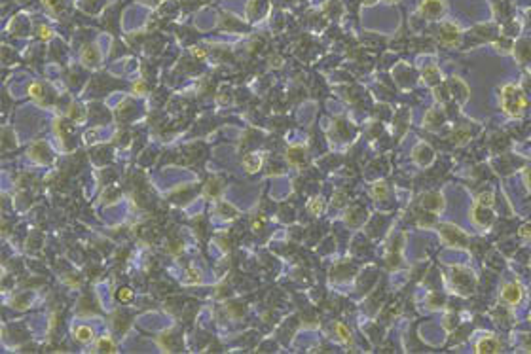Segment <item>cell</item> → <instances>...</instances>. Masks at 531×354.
<instances>
[{"instance_id": "6da1fadb", "label": "cell", "mask_w": 531, "mask_h": 354, "mask_svg": "<svg viewBox=\"0 0 531 354\" xmlns=\"http://www.w3.org/2000/svg\"><path fill=\"white\" fill-rule=\"evenodd\" d=\"M524 106H526V98H524L522 89L512 84H506L501 89V108L505 110V114L520 116L524 112Z\"/></svg>"}, {"instance_id": "7a4b0ae2", "label": "cell", "mask_w": 531, "mask_h": 354, "mask_svg": "<svg viewBox=\"0 0 531 354\" xmlns=\"http://www.w3.org/2000/svg\"><path fill=\"white\" fill-rule=\"evenodd\" d=\"M492 205H494V193L488 192V193H482L478 195V199L474 201V207H472V220L476 222L478 225H490L494 222V212H492Z\"/></svg>"}, {"instance_id": "3957f363", "label": "cell", "mask_w": 531, "mask_h": 354, "mask_svg": "<svg viewBox=\"0 0 531 354\" xmlns=\"http://www.w3.org/2000/svg\"><path fill=\"white\" fill-rule=\"evenodd\" d=\"M438 233H440V239L450 246H467L469 243V237L452 224H442L438 227Z\"/></svg>"}, {"instance_id": "277c9868", "label": "cell", "mask_w": 531, "mask_h": 354, "mask_svg": "<svg viewBox=\"0 0 531 354\" xmlns=\"http://www.w3.org/2000/svg\"><path fill=\"white\" fill-rule=\"evenodd\" d=\"M446 0H421L420 13L427 19H438L446 12Z\"/></svg>"}, {"instance_id": "5b68a950", "label": "cell", "mask_w": 531, "mask_h": 354, "mask_svg": "<svg viewBox=\"0 0 531 354\" xmlns=\"http://www.w3.org/2000/svg\"><path fill=\"white\" fill-rule=\"evenodd\" d=\"M80 61H82V64H84V66L95 68V66L101 63L99 48H97V46H93V44L84 46V48H82V51H80Z\"/></svg>"}, {"instance_id": "8992f818", "label": "cell", "mask_w": 531, "mask_h": 354, "mask_svg": "<svg viewBox=\"0 0 531 354\" xmlns=\"http://www.w3.org/2000/svg\"><path fill=\"white\" fill-rule=\"evenodd\" d=\"M524 297V292H522V286L518 282H508L503 286V299L508 301L510 305H518Z\"/></svg>"}, {"instance_id": "52a82bcc", "label": "cell", "mask_w": 531, "mask_h": 354, "mask_svg": "<svg viewBox=\"0 0 531 354\" xmlns=\"http://www.w3.org/2000/svg\"><path fill=\"white\" fill-rule=\"evenodd\" d=\"M286 161H288V165H292V167H302L304 163H306V159H308V154H306V148L304 146H290L288 150H286Z\"/></svg>"}, {"instance_id": "ba28073f", "label": "cell", "mask_w": 531, "mask_h": 354, "mask_svg": "<svg viewBox=\"0 0 531 354\" xmlns=\"http://www.w3.org/2000/svg\"><path fill=\"white\" fill-rule=\"evenodd\" d=\"M499 349H501V343L494 335H486V337H482L480 341L476 343V353L494 354V353H499Z\"/></svg>"}, {"instance_id": "9c48e42d", "label": "cell", "mask_w": 531, "mask_h": 354, "mask_svg": "<svg viewBox=\"0 0 531 354\" xmlns=\"http://www.w3.org/2000/svg\"><path fill=\"white\" fill-rule=\"evenodd\" d=\"M29 158L33 161H36V163H46L48 161V144L42 142V140L35 142L33 146L29 148Z\"/></svg>"}, {"instance_id": "30bf717a", "label": "cell", "mask_w": 531, "mask_h": 354, "mask_svg": "<svg viewBox=\"0 0 531 354\" xmlns=\"http://www.w3.org/2000/svg\"><path fill=\"white\" fill-rule=\"evenodd\" d=\"M214 214H216L218 218H222V220H234V218H237L239 210H237L232 203H228V201H220V203L214 207Z\"/></svg>"}, {"instance_id": "8fae6325", "label": "cell", "mask_w": 531, "mask_h": 354, "mask_svg": "<svg viewBox=\"0 0 531 354\" xmlns=\"http://www.w3.org/2000/svg\"><path fill=\"white\" fill-rule=\"evenodd\" d=\"M262 165H264V156L262 154L252 152V154H247L243 158V167H245L247 172H258L262 169Z\"/></svg>"}, {"instance_id": "7c38bea8", "label": "cell", "mask_w": 531, "mask_h": 354, "mask_svg": "<svg viewBox=\"0 0 531 354\" xmlns=\"http://www.w3.org/2000/svg\"><path fill=\"white\" fill-rule=\"evenodd\" d=\"M222 192H224V186L220 180H216V178H212V180H209V182L205 184V190H203V195L207 197V199H220L222 197Z\"/></svg>"}, {"instance_id": "4fadbf2b", "label": "cell", "mask_w": 531, "mask_h": 354, "mask_svg": "<svg viewBox=\"0 0 531 354\" xmlns=\"http://www.w3.org/2000/svg\"><path fill=\"white\" fill-rule=\"evenodd\" d=\"M414 159L420 163V165H429L432 161V150L431 146H427V144H418V146L414 148Z\"/></svg>"}, {"instance_id": "5bb4252c", "label": "cell", "mask_w": 531, "mask_h": 354, "mask_svg": "<svg viewBox=\"0 0 531 354\" xmlns=\"http://www.w3.org/2000/svg\"><path fill=\"white\" fill-rule=\"evenodd\" d=\"M459 34H461V31L457 29L456 25L446 23L444 29H442V36H440V40H442L444 44H448V46H452V44H456L457 40H459Z\"/></svg>"}, {"instance_id": "9a60e30c", "label": "cell", "mask_w": 531, "mask_h": 354, "mask_svg": "<svg viewBox=\"0 0 531 354\" xmlns=\"http://www.w3.org/2000/svg\"><path fill=\"white\" fill-rule=\"evenodd\" d=\"M67 116H69V120H72L74 123H86L87 120V112L86 108H82L80 104H71L69 106V110H67Z\"/></svg>"}, {"instance_id": "2e32d148", "label": "cell", "mask_w": 531, "mask_h": 354, "mask_svg": "<svg viewBox=\"0 0 531 354\" xmlns=\"http://www.w3.org/2000/svg\"><path fill=\"white\" fill-rule=\"evenodd\" d=\"M423 207L427 208V210H432V212H438L440 208L444 207L442 195H438V193H429L427 197H423Z\"/></svg>"}, {"instance_id": "e0dca14e", "label": "cell", "mask_w": 531, "mask_h": 354, "mask_svg": "<svg viewBox=\"0 0 531 354\" xmlns=\"http://www.w3.org/2000/svg\"><path fill=\"white\" fill-rule=\"evenodd\" d=\"M93 337H95V333H93V330L89 328V326H76L74 328V339L78 343H91L93 341Z\"/></svg>"}, {"instance_id": "ac0fdd59", "label": "cell", "mask_w": 531, "mask_h": 354, "mask_svg": "<svg viewBox=\"0 0 531 354\" xmlns=\"http://www.w3.org/2000/svg\"><path fill=\"white\" fill-rule=\"evenodd\" d=\"M95 351L97 353H116V343L112 341L108 335H103V337L97 339Z\"/></svg>"}, {"instance_id": "d6986e66", "label": "cell", "mask_w": 531, "mask_h": 354, "mask_svg": "<svg viewBox=\"0 0 531 354\" xmlns=\"http://www.w3.org/2000/svg\"><path fill=\"white\" fill-rule=\"evenodd\" d=\"M308 210L313 216H319L322 210H324V203H322L321 197H311L308 201Z\"/></svg>"}, {"instance_id": "ffe728a7", "label": "cell", "mask_w": 531, "mask_h": 354, "mask_svg": "<svg viewBox=\"0 0 531 354\" xmlns=\"http://www.w3.org/2000/svg\"><path fill=\"white\" fill-rule=\"evenodd\" d=\"M201 281H203V277H201V271H199V269L190 267L188 271H186L184 284H199Z\"/></svg>"}, {"instance_id": "44dd1931", "label": "cell", "mask_w": 531, "mask_h": 354, "mask_svg": "<svg viewBox=\"0 0 531 354\" xmlns=\"http://www.w3.org/2000/svg\"><path fill=\"white\" fill-rule=\"evenodd\" d=\"M372 195H374V199H387V195H389L387 184L385 182L374 184V186H372Z\"/></svg>"}, {"instance_id": "7402d4cb", "label": "cell", "mask_w": 531, "mask_h": 354, "mask_svg": "<svg viewBox=\"0 0 531 354\" xmlns=\"http://www.w3.org/2000/svg\"><path fill=\"white\" fill-rule=\"evenodd\" d=\"M423 80H425L427 84H436V82H440V72H438V68H436V66L425 68V70H423Z\"/></svg>"}, {"instance_id": "603a6c76", "label": "cell", "mask_w": 531, "mask_h": 354, "mask_svg": "<svg viewBox=\"0 0 531 354\" xmlns=\"http://www.w3.org/2000/svg\"><path fill=\"white\" fill-rule=\"evenodd\" d=\"M334 331H336V335H338V339H340V341L351 343V331L347 330V328L344 326V324H342V322H336V326H334Z\"/></svg>"}, {"instance_id": "cb8c5ba5", "label": "cell", "mask_w": 531, "mask_h": 354, "mask_svg": "<svg viewBox=\"0 0 531 354\" xmlns=\"http://www.w3.org/2000/svg\"><path fill=\"white\" fill-rule=\"evenodd\" d=\"M27 91H29V97L35 98V100H40V98L44 97V89H42V86L38 82H31L29 87H27Z\"/></svg>"}, {"instance_id": "d4e9b609", "label": "cell", "mask_w": 531, "mask_h": 354, "mask_svg": "<svg viewBox=\"0 0 531 354\" xmlns=\"http://www.w3.org/2000/svg\"><path fill=\"white\" fill-rule=\"evenodd\" d=\"M38 36L42 38V40H51V36H53V32H51V29H50V27H46V25H42V27H38Z\"/></svg>"}, {"instance_id": "484cf974", "label": "cell", "mask_w": 531, "mask_h": 354, "mask_svg": "<svg viewBox=\"0 0 531 354\" xmlns=\"http://www.w3.org/2000/svg\"><path fill=\"white\" fill-rule=\"evenodd\" d=\"M97 134H99V129H97V127L91 129V131H87V133L84 134V142H86V144H93V142L97 140Z\"/></svg>"}, {"instance_id": "4316f807", "label": "cell", "mask_w": 531, "mask_h": 354, "mask_svg": "<svg viewBox=\"0 0 531 354\" xmlns=\"http://www.w3.org/2000/svg\"><path fill=\"white\" fill-rule=\"evenodd\" d=\"M131 89H133V93H135V95H144V93H146V84L139 80V82H135V84H133V87H131Z\"/></svg>"}, {"instance_id": "83f0119b", "label": "cell", "mask_w": 531, "mask_h": 354, "mask_svg": "<svg viewBox=\"0 0 531 354\" xmlns=\"http://www.w3.org/2000/svg\"><path fill=\"white\" fill-rule=\"evenodd\" d=\"M264 224H266V218L264 216H260V218H252V229L254 231H260V229H264Z\"/></svg>"}, {"instance_id": "f1b7e54d", "label": "cell", "mask_w": 531, "mask_h": 354, "mask_svg": "<svg viewBox=\"0 0 531 354\" xmlns=\"http://www.w3.org/2000/svg\"><path fill=\"white\" fill-rule=\"evenodd\" d=\"M133 297V292L129 290V288H122L120 292H118V299H122V301H129Z\"/></svg>"}, {"instance_id": "f546056e", "label": "cell", "mask_w": 531, "mask_h": 354, "mask_svg": "<svg viewBox=\"0 0 531 354\" xmlns=\"http://www.w3.org/2000/svg\"><path fill=\"white\" fill-rule=\"evenodd\" d=\"M42 2H44V6H48L50 10H57V8L61 6L63 0H42Z\"/></svg>"}, {"instance_id": "4dcf8cb0", "label": "cell", "mask_w": 531, "mask_h": 354, "mask_svg": "<svg viewBox=\"0 0 531 354\" xmlns=\"http://www.w3.org/2000/svg\"><path fill=\"white\" fill-rule=\"evenodd\" d=\"M192 55H194L196 59H205V57H207V51H205V49L194 48L192 49Z\"/></svg>"}, {"instance_id": "1f68e13d", "label": "cell", "mask_w": 531, "mask_h": 354, "mask_svg": "<svg viewBox=\"0 0 531 354\" xmlns=\"http://www.w3.org/2000/svg\"><path fill=\"white\" fill-rule=\"evenodd\" d=\"M387 4H395V2H398V0H385Z\"/></svg>"}]
</instances>
